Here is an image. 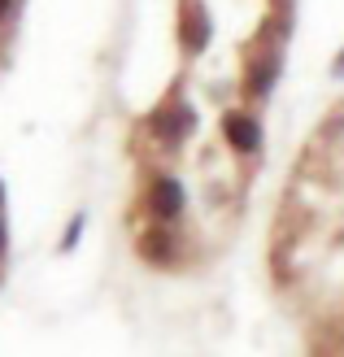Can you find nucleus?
Returning a JSON list of instances; mask_svg holds the SVG:
<instances>
[{
	"label": "nucleus",
	"instance_id": "obj_6",
	"mask_svg": "<svg viewBox=\"0 0 344 357\" xmlns=\"http://www.w3.org/2000/svg\"><path fill=\"white\" fill-rule=\"evenodd\" d=\"M279 79V52L275 48H266L262 57H253L248 61V75H244V87H248V96H270V87H275Z\"/></svg>",
	"mask_w": 344,
	"mask_h": 357
},
{
	"label": "nucleus",
	"instance_id": "obj_8",
	"mask_svg": "<svg viewBox=\"0 0 344 357\" xmlns=\"http://www.w3.org/2000/svg\"><path fill=\"white\" fill-rule=\"evenodd\" d=\"M331 75H336V79H344V48L336 52V61H331Z\"/></svg>",
	"mask_w": 344,
	"mask_h": 357
},
{
	"label": "nucleus",
	"instance_id": "obj_1",
	"mask_svg": "<svg viewBox=\"0 0 344 357\" xmlns=\"http://www.w3.org/2000/svg\"><path fill=\"white\" fill-rule=\"evenodd\" d=\"M149 135H153L166 153L179 149L184 139L196 135V109H192L188 100H170V105H161V109L149 118Z\"/></svg>",
	"mask_w": 344,
	"mask_h": 357
},
{
	"label": "nucleus",
	"instance_id": "obj_7",
	"mask_svg": "<svg viewBox=\"0 0 344 357\" xmlns=\"http://www.w3.org/2000/svg\"><path fill=\"white\" fill-rule=\"evenodd\" d=\"M83 227H87V213H75V222L66 227V236H61V244H57L61 253H70V248L79 244V236H83Z\"/></svg>",
	"mask_w": 344,
	"mask_h": 357
},
{
	"label": "nucleus",
	"instance_id": "obj_5",
	"mask_svg": "<svg viewBox=\"0 0 344 357\" xmlns=\"http://www.w3.org/2000/svg\"><path fill=\"white\" fill-rule=\"evenodd\" d=\"M135 248H140V257L149 266H174V257H179V240H174V231H166V227L144 231Z\"/></svg>",
	"mask_w": 344,
	"mask_h": 357
},
{
	"label": "nucleus",
	"instance_id": "obj_3",
	"mask_svg": "<svg viewBox=\"0 0 344 357\" xmlns=\"http://www.w3.org/2000/svg\"><path fill=\"white\" fill-rule=\"evenodd\" d=\"M179 44H184L192 57L209 48V13H205L201 0H184V5H179Z\"/></svg>",
	"mask_w": 344,
	"mask_h": 357
},
{
	"label": "nucleus",
	"instance_id": "obj_2",
	"mask_svg": "<svg viewBox=\"0 0 344 357\" xmlns=\"http://www.w3.org/2000/svg\"><path fill=\"white\" fill-rule=\"evenodd\" d=\"M144 205H149V213H153L157 222H174L179 213H184V205H188V192H184V183H179L174 174H157L153 183H149Z\"/></svg>",
	"mask_w": 344,
	"mask_h": 357
},
{
	"label": "nucleus",
	"instance_id": "obj_4",
	"mask_svg": "<svg viewBox=\"0 0 344 357\" xmlns=\"http://www.w3.org/2000/svg\"><path fill=\"white\" fill-rule=\"evenodd\" d=\"M223 135H227V144L235 153H257L262 149V122L253 114H244V109H231L223 118Z\"/></svg>",
	"mask_w": 344,
	"mask_h": 357
}]
</instances>
